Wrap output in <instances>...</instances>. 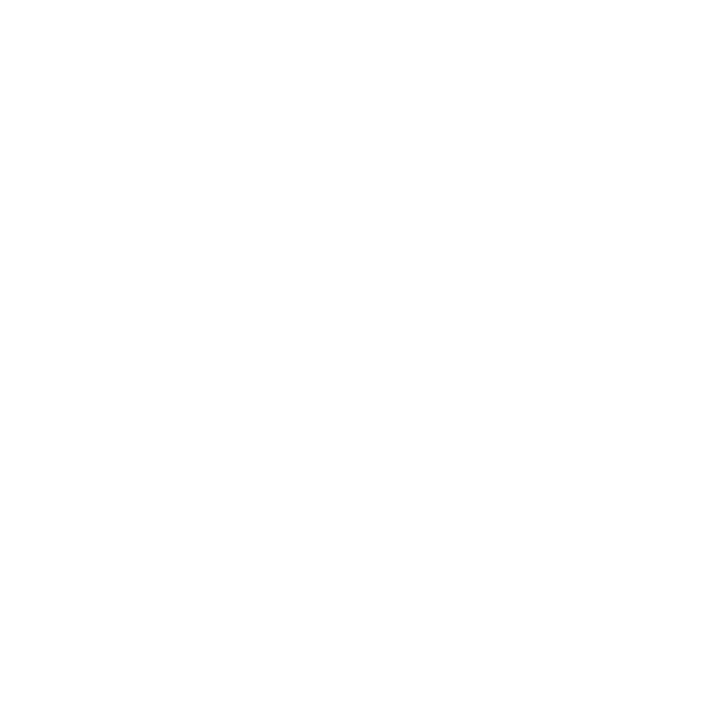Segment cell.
Instances as JSON below:
<instances>
[]
</instances>
